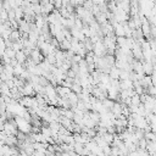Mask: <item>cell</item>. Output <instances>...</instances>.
<instances>
[{
  "mask_svg": "<svg viewBox=\"0 0 156 156\" xmlns=\"http://www.w3.org/2000/svg\"><path fill=\"white\" fill-rule=\"evenodd\" d=\"M13 119H15L20 132H23L26 134H30L32 133L33 126L30 124V121H28V119H26L24 117H21V116H15Z\"/></svg>",
  "mask_w": 156,
  "mask_h": 156,
  "instance_id": "6da1fadb",
  "label": "cell"
},
{
  "mask_svg": "<svg viewBox=\"0 0 156 156\" xmlns=\"http://www.w3.org/2000/svg\"><path fill=\"white\" fill-rule=\"evenodd\" d=\"M20 63H23L27 60V54L24 52V50H20L16 52V57H15Z\"/></svg>",
  "mask_w": 156,
  "mask_h": 156,
  "instance_id": "7a4b0ae2",
  "label": "cell"
},
{
  "mask_svg": "<svg viewBox=\"0 0 156 156\" xmlns=\"http://www.w3.org/2000/svg\"><path fill=\"white\" fill-rule=\"evenodd\" d=\"M152 1H154V2H156V0H152Z\"/></svg>",
  "mask_w": 156,
  "mask_h": 156,
  "instance_id": "3957f363",
  "label": "cell"
}]
</instances>
